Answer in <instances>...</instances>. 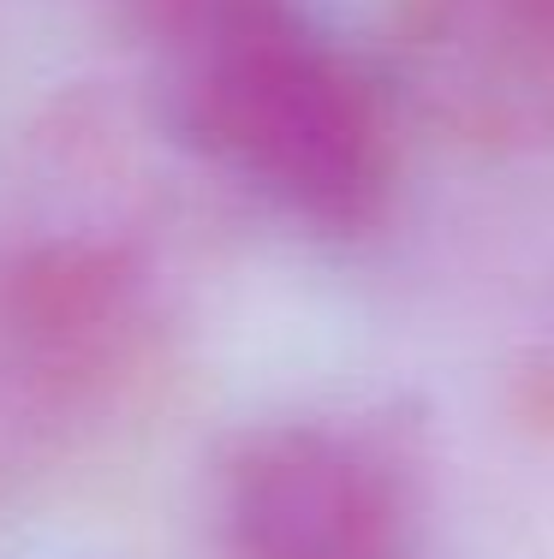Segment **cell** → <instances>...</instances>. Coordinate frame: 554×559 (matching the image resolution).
Here are the masks:
<instances>
[{
	"instance_id": "cell-1",
	"label": "cell",
	"mask_w": 554,
	"mask_h": 559,
	"mask_svg": "<svg viewBox=\"0 0 554 559\" xmlns=\"http://www.w3.org/2000/svg\"><path fill=\"white\" fill-rule=\"evenodd\" d=\"M162 55L167 119L274 215L328 238L388 215L393 114L305 0H131Z\"/></svg>"
},
{
	"instance_id": "cell-2",
	"label": "cell",
	"mask_w": 554,
	"mask_h": 559,
	"mask_svg": "<svg viewBox=\"0 0 554 559\" xmlns=\"http://www.w3.org/2000/svg\"><path fill=\"white\" fill-rule=\"evenodd\" d=\"M215 548L221 559H417L412 464L364 423H262L221 459Z\"/></svg>"
},
{
	"instance_id": "cell-3",
	"label": "cell",
	"mask_w": 554,
	"mask_h": 559,
	"mask_svg": "<svg viewBox=\"0 0 554 559\" xmlns=\"http://www.w3.org/2000/svg\"><path fill=\"white\" fill-rule=\"evenodd\" d=\"M393 84L478 155H554V0H405Z\"/></svg>"
},
{
	"instance_id": "cell-4",
	"label": "cell",
	"mask_w": 554,
	"mask_h": 559,
	"mask_svg": "<svg viewBox=\"0 0 554 559\" xmlns=\"http://www.w3.org/2000/svg\"><path fill=\"white\" fill-rule=\"evenodd\" d=\"M143 334V269L114 245H43L0 280V340L55 393H84L120 369Z\"/></svg>"
}]
</instances>
